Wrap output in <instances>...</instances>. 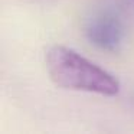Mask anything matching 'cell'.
Listing matches in <instances>:
<instances>
[{
  "instance_id": "cell-1",
  "label": "cell",
  "mask_w": 134,
  "mask_h": 134,
  "mask_svg": "<svg viewBox=\"0 0 134 134\" xmlns=\"http://www.w3.org/2000/svg\"><path fill=\"white\" fill-rule=\"evenodd\" d=\"M46 68L51 79L65 90L105 97L120 92V82L115 76L69 48L61 45L51 48L46 52Z\"/></svg>"
},
{
  "instance_id": "cell-2",
  "label": "cell",
  "mask_w": 134,
  "mask_h": 134,
  "mask_svg": "<svg viewBox=\"0 0 134 134\" xmlns=\"http://www.w3.org/2000/svg\"><path fill=\"white\" fill-rule=\"evenodd\" d=\"M87 38L94 46L102 51H117L124 38V27L113 12H99L88 20Z\"/></svg>"
}]
</instances>
